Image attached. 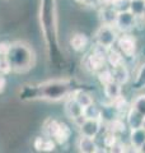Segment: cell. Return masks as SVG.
<instances>
[{
	"mask_svg": "<svg viewBox=\"0 0 145 153\" xmlns=\"http://www.w3.org/2000/svg\"><path fill=\"white\" fill-rule=\"evenodd\" d=\"M79 89H81V87L75 80H70V79L48 80L46 83L40 84V87H37L36 93L33 94V98L59 101V100L62 98H67L69 96L74 94Z\"/></svg>",
	"mask_w": 145,
	"mask_h": 153,
	"instance_id": "6da1fadb",
	"label": "cell"
},
{
	"mask_svg": "<svg viewBox=\"0 0 145 153\" xmlns=\"http://www.w3.org/2000/svg\"><path fill=\"white\" fill-rule=\"evenodd\" d=\"M7 59L14 71L30 70L35 64V52L28 45L23 42H13L7 55Z\"/></svg>",
	"mask_w": 145,
	"mask_h": 153,
	"instance_id": "7a4b0ae2",
	"label": "cell"
},
{
	"mask_svg": "<svg viewBox=\"0 0 145 153\" xmlns=\"http://www.w3.org/2000/svg\"><path fill=\"white\" fill-rule=\"evenodd\" d=\"M43 131L45 135L51 138L57 144L65 143L70 137V129L65 123H61L56 119H48L43 125Z\"/></svg>",
	"mask_w": 145,
	"mask_h": 153,
	"instance_id": "3957f363",
	"label": "cell"
},
{
	"mask_svg": "<svg viewBox=\"0 0 145 153\" xmlns=\"http://www.w3.org/2000/svg\"><path fill=\"white\" fill-rule=\"evenodd\" d=\"M107 54L108 50L102 46H97L95 49L87 56L85 59V68L90 71L98 73L104 69V65L107 63Z\"/></svg>",
	"mask_w": 145,
	"mask_h": 153,
	"instance_id": "277c9868",
	"label": "cell"
},
{
	"mask_svg": "<svg viewBox=\"0 0 145 153\" xmlns=\"http://www.w3.org/2000/svg\"><path fill=\"white\" fill-rule=\"evenodd\" d=\"M95 41L98 46H102L104 49L109 50L115 42L117 41V33H116L112 26L102 25L95 32Z\"/></svg>",
	"mask_w": 145,
	"mask_h": 153,
	"instance_id": "5b68a950",
	"label": "cell"
},
{
	"mask_svg": "<svg viewBox=\"0 0 145 153\" xmlns=\"http://www.w3.org/2000/svg\"><path fill=\"white\" fill-rule=\"evenodd\" d=\"M101 124H102V120H98V119H84L79 125L81 137L94 139L101 130Z\"/></svg>",
	"mask_w": 145,
	"mask_h": 153,
	"instance_id": "8992f818",
	"label": "cell"
},
{
	"mask_svg": "<svg viewBox=\"0 0 145 153\" xmlns=\"http://www.w3.org/2000/svg\"><path fill=\"white\" fill-rule=\"evenodd\" d=\"M117 50L125 57H132L136 51V40L130 35H122L117 38Z\"/></svg>",
	"mask_w": 145,
	"mask_h": 153,
	"instance_id": "52a82bcc",
	"label": "cell"
},
{
	"mask_svg": "<svg viewBox=\"0 0 145 153\" xmlns=\"http://www.w3.org/2000/svg\"><path fill=\"white\" fill-rule=\"evenodd\" d=\"M84 108L75 101L74 97H69V100L65 103V112L71 120H74L78 125H80L81 121L84 120V115H83Z\"/></svg>",
	"mask_w": 145,
	"mask_h": 153,
	"instance_id": "ba28073f",
	"label": "cell"
},
{
	"mask_svg": "<svg viewBox=\"0 0 145 153\" xmlns=\"http://www.w3.org/2000/svg\"><path fill=\"white\" fill-rule=\"evenodd\" d=\"M135 19L136 17L130 10H121L117 14V21H116V27L122 32H127L135 26Z\"/></svg>",
	"mask_w": 145,
	"mask_h": 153,
	"instance_id": "9c48e42d",
	"label": "cell"
},
{
	"mask_svg": "<svg viewBox=\"0 0 145 153\" xmlns=\"http://www.w3.org/2000/svg\"><path fill=\"white\" fill-rule=\"evenodd\" d=\"M101 21L106 26H115L116 21H117V14L118 10L113 7H104L101 10Z\"/></svg>",
	"mask_w": 145,
	"mask_h": 153,
	"instance_id": "30bf717a",
	"label": "cell"
},
{
	"mask_svg": "<svg viewBox=\"0 0 145 153\" xmlns=\"http://www.w3.org/2000/svg\"><path fill=\"white\" fill-rule=\"evenodd\" d=\"M33 146H35L36 151L38 152H52L55 149L56 143L51 138L45 135V137H37L35 142H33Z\"/></svg>",
	"mask_w": 145,
	"mask_h": 153,
	"instance_id": "8fae6325",
	"label": "cell"
},
{
	"mask_svg": "<svg viewBox=\"0 0 145 153\" xmlns=\"http://www.w3.org/2000/svg\"><path fill=\"white\" fill-rule=\"evenodd\" d=\"M78 147L80 153H97L99 151L95 140L92 139V138H85V137H81L79 139Z\"/></svg>",
	"mask_w": 145,
	"mask_h": 153,
	"instance_id": "7c38bea8",
	"label": "cell"
},
{
	"mask_svg": "<svg viewBox=\"0 0 145 153\" xmlns=\"http://www.w3.org/2000/svg\"><path fill=\"white\" fill-rule=\"evenodd\" d=\"M144 117L145 116H143L141 114H139L136 110H134L132 107L130 108V111L127 114V124H129V126L131 128V130H134V129L143 128Z\"/></svg>",
	"mask_w": 145,
	"mask_h": 153,
	"instance_id": "4fadbf2b",
	"label": "cell"
},
{
	"mask_svg": "<svg viewBox=\"0 0 145 153\" xmlns=\"http://www.w3.org/2000/svg\"><path fill=\"white\" fill-rule=\"evenodd\" d=\"M112 71V76H113V82L118 83V84H124L129 80V70L125 65L121 66H115V68H111Z\"/></svg>",
	"mask_w": 145,
	"mask_h": 153,
	"instance_id": "5bb4252c",
	"label": "cell"
},
{
	"mask_svg": "<svg viewBox=\"0 0 145 153\" xmlns=\"http://www.w3.org/2000/svg\"><path fill=\"white\" fill-rule=\"evenodd\" d=\"M70 45L75 51H83L88 45V37L84 33H75L70 38Z\"/></svg>",
	"mask_w": 145,
	"mask_h": 153,
	"instance_id": "9a60e30c",
	"label": "cell"
},
{
	"mask_svg": "<svg viewBox=\"0 0 145 153\" xmlns=\"http://www.w3.org/2000/svg\"><path fill=\"white\" fill-rule=\"evenodd\" d=\"M72 97L75 98V101L78 102L83 108L90 106L92 103H94V102H93V98H92V96H90L88 92H85L84 89L76 91V92L72 94Z\"/></svg>",
	"mask_w": 145,
	"mask_h": 153,
	"instance_id": "2e32d148",
	"label": "cell"
},
{
	"mask_svg": "<svg viewBox=\"0 0 145 153\" xmlns=\"http://www.w3.org/2000/svg\"><path fill=\"white\" fill-rule=\"evenodd\" d=\"M104 93L111 101L115 102L116 100L121 97V84L116 82H111L109 84L104 85Z\"/></svg>",
	"mask_w": 145,
	"mask_h": 153,
	"instance_id": "e0dca14e",
	"label": "cell"
},
{
	"mask_svg": "<svg viewBox=\"0 0 145 153\" xmlns=\"http://www.w3.org/2000/svg\"><path fill=\"white\" fill-rule=\"evenodd\" d=\"M130 139H131L132 147L138 149L139 147H141L145 143V129L144 128H139V129H134V130H131Z\"/></svg>",
	"mask_w": 145,
	"mask_h": 153,
	"instance_id": "ac0fdd59",
	"label": "cell"
},
{
	"mask_svg": "<svg viewBox=\"0 0 145 153\" xmlns=\"http://www.w3.org/2000/svg\"><path fill=\"white\" fill-rule=\"evenodd\" d=\"M107 61L111 64L112 68H115V66H121V65H124V55L121 54L118 50L111 47L108 50V54H107Z\"/></svg>",
	"mask_w": 145,
	"mask_h": 153,
	"instance_id": "d6986e66",
	"label": "cell"
},
{
	"mask_svg": "<svg viewBox=\"0 0 145 153\" xmlns=\"http://www.w3.org/2000/svg\"><path fill=\"white\" fill-rule=\"evenodd\" d=\"M144 8H145V0H130L129 3V10L135 17H141Z\"/></svg>",
	"mask_w": 145,
	"mask_h": 153,
	"instance_id": "ffe728a7",
	"label": "cell"
},
{
	"mask_svg": "<svg viewBox=\"0 0 145 153\" xmlns=\"http://www.w3.org/2000/svg\"><path fill=\"white\" fill-rule=\"evenodd\" d=\"M83 115H84V119H98V120H102V111L94 103L85 107L83 111Z\"/></svg>",
	"mask_w": 145,
	"mask_h": 153,
	"instance_id": "44dd1931",
	"label": "cell"
},
{
	"mask_svg": "<svg viewBox=\"0 0 145 153\" xmlns=\"http://www.w3.org/2000/svg\"><path fill=\"white\" fill-rule=\"evenodd\" d=\"M132 88L136 89V91L145 88V64H143L141 68L139 69L136 78H135L134 83H132Z\"/></svg>",
	"mask_w": 145,
	"mask_h": 153,
	"instance_id": "7402d4cb",
	"label": "cell"
},
{
	"mask_svg": "<svg viewBox=\"0 0 145 153\" xmlns=\"http://www.w3.org/2000/svg\"><path fill=\"white\" fill-rule=\"evenodd\" d=\"M98 79H99L101 84H103V87L109 84L111 82H113V76H112V71H111V69L104 68L103 70L98 71Z\"/></svg>",
	"mask_w": 145,
	"mask_h": 153,
	"instance_id": "603a6c76",
	"label": "cell"
},
{
	"mask_svg": "<svg viewBox=\"0 0 145 153\" xmlns=\"http://www.w3.org/2000/svg\"><path fill=\"white\" fill-rule=\"evenodd\" d=\"M125 128L126 126H125L124 121H121L120 119H115V120L108 123V130H109V133H113L115 135H116V133L125 131Z\"/></svg>",
	"mask_w": 145,
	"mask_h": 153,
	"instance_id": "cb8c5ba5",
	"label": "cell"
},
{
	"mask_svg": "<svg viewBox=\"0 0 145 153\" xmlns=\"http://www.w3.org/2000/svg\"><path fill=\"white\" fill-rule=\"evenodd\" d=\"M132 108L136 110L139 114H141L143 116H145V94H140L132 102Z\"/></svg>",
	"mask_w": 145,
	"mask_h": 153,
	"instance_id": "d4e9b609",
	"label": "cell"
},
{
	"mask_svg": "<svg viewBox=\"0 0 145 153\" xmlns=\"http://www.w3.org/2000/svg\"><path fill=\"white\" fill-rule=\"evenodd\" d=\"M12 71V66L9 64L7 56H0V74H8Z\"/></svg>",
	"mask_w": 145,
	"mask_h": 153,
	"instance_id": "484cf974",
	"label": "cell"
},
{
	"mask_svg": "<svg viewBox=\"0 0 145 153\" xmlns=\"http://www.w3.org/2000/svg\"><path fill=\"white\" fill-rule=\"evenodd\" d=\"M116 143H117L116 142V135L113 133H108L107 135H106V138H104V146L107 148H111V147H113Z\"/></svg>",
	"mask_w": 145,
	"mask_h": 153,
	"instance_id": "4316f807",
	"label": "cell"
},
{
	"mask_svg": "<svg viewBox=\"0 0 145 153\" xmlns=\"http://www.w3.org/2000/svg\"><path fill=\"white\" fill-rule=\"evenodd\" d=\"M10 45H12V44H9V42H5V41L0 42V56H7V55H8L9 49H10Z\"/></svg>",
	"mask_w": 145,
	"mask_h": 153,
	"instance_id": "83f0119b",
	"label": "cell"
},
{
	"mask_svg": "<svg viewBox=\"0 0 145 153\" xmlns=\"http://www.w3.org/2000/svg\"><path fill=\"white\" fill-rule=\"evenodd\" d=\"M109 153H126L125 146H122L121 143H116L113 147L109 148Z\"/></svg>",
	"mask_w": 145,
	"mask_h": 153,
	"instance_id": "f1b7e54d",
	"label": "cell"
},
{
	"mask_svg": "<svg viewBox=\"0 0 145 153\" xmlns=\"http://www.w3.org/2000/svg\"><path fill=\"white\" fill-rule=\"evenodd\" d=\"M5 87H7V80H5V78H4L1 74H0V93L4 92Z\"/></svg>",
	"mask_w": 145,
	"mask_h": 153,
	"instance_id": "f546056e",
	"label": "cell"
},
{
	"mask_svg": "<svg viewBox=\"0 0 145 153\" xmlns=\"http://www.w3.org/2000/svg\"><path fill=\"white\" fill-rule=\"evenodd\" d=\"M138 153H145V143H144L141 147L138 148Z\"/></svg>",
	"mask_w": 145,
	"mask_h": 153,
	"instance_id": "4dcf8cb0",
	"label": "cell"
},
{
	"mask_svg": "<svg viewBox=\"0 0 145 153\" xmlns=\"http://www.w3.org/2000/svg\"><path fill=\"white\" fill-rule=\"evenodd\" d=\"M76 3H80V4H84V3H87L88 1V0H75Z\"/></svg>",
	"mask_w": 145,
	"mask_h": 153,
	"instance_id": "1f68e13d",
	"label": "cell"
},
{
	"mask_svg": "<svg viewBox=\"0 0 145 153\" xmlns=\"http://www.w3.org/2000/svg\"><path fill=\"white\" fill-rule=\"evenodd\" d=\"M144 19H145V8H144V12H143V16H141Z\"/></svg>",
	"mask_w": 145,
	"mask_h": 153,
	"instance_id": "d6a6232c",
	"label": "cell"
},
{
	"mask_svg": "<svg viewBox=\"0 0 145 153\" xmlns=\"http://www.w3.org/2000/svg\"><path fill=\"white\" fill-rule=\"evenodd\" d=\"M143 128L145 129V117H144V123H143Z\"/></svg>",
	"mask_w": 145,
	"mask_h": 153,
	"instance_id": "836d02e7",
	"label": "cell"
},
{
	"mask_svg": "<svg viewBox=\"0 0 145 153\" xmlns=\"http://www.w3.org/2000/svg\"><path fill=\"white\" fill-rule=\"evenodd\" d=\"M97 153H104V152H103L102 149H99V151H98V152H97Z\"/></svg>",
	"mask_w": 145,
	"mask_h": 153,
	"instance_id": "e575fe53",
	"label": "cell"
}]
</instances>
